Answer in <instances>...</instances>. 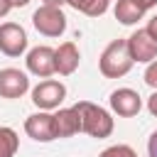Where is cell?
<instances>
[{"label":"cell","instance_id":"1","mask_svg":"<svg viewBox=\"0 0 157 157\" xmlns=\"http://www.w3.org/2000/svg\"><path fill=\"white\" fill-rule=\"evenodd\" d=\"M74 108L81 118V132H86L96 140H103L113 132V118L105 108H101L91 101H78Z\"/></svg>","mask_w":157,"mask_h":157},{"label":"cell","instance_id":"2","mask_svg":"<svg viewBox=\"0 0 157 157\" xmlns=\"http://www.w3.org/2000/svg\"><path fill=\"white\" fill-rule=\"evenodd\" d=\"M132 56H130V49H128V39H113L105 49H103V54H101V59H98V69H101V74L105 76V78H120V76H125L130 69H132Z\"/></svg>","mask_w":157,"mask_h":157},{"label":"cell","instance_id":"3","mask_svg":"<svg viewBox=\"0 0 157 157\" xmlns=\"http://www.w3.org/2000/svg\"><path fill=\"white\" fill-rule=\"evenodd\" d=\"M32 25L39 34L44 37H61L66 29V15L61 12V7L54 5H42L34 10L32 15Z\"/></svg>","mask_w":157,"mask_h":157},{"label":"cell","instance_id":"4","mask_svg":"<svg viewBox=\"0 0 157 157\" xmlns=\"http://www.w3.org/2000/svg\"><path fill=\"white\" fill-rule=\"evenodd\" d=\"M64 98H66V86L61 81H54V78H47L32 88V103L39 110H54L61 105Z\"/></svg>","mask_w":157,"mask_h":157},{"label":"cell","instance_id":"5","mask_svg":"<svg viewBox=\"0 0 157 157\" xmlns=\"http://www.w3.org/2000/svg\"><path fill=\"white\" fill-rule=\"evenodd\" d=\"M25 132L32 140H37V142H52V140H56V118H54V113H49V110L32 113L25 120Z\"/></svg>","mask_w":157,"mask_h":157},{"label":"cell","instance_id":"6","mask_svg":"<svg viewBox=\"0 0 157 157\" xmlns=\"http://www.w3.org/2000/svg\"><path fill=\"white\" fill-rule=\"evenodd\" d=\"M27 49V32L17 22L0 25V52L5 56H20Z\"/></svg>","mask_w":157,"mask_h":157},{"label":"cell","instance_id":"7","mask_svg":"<svg viewBox=\"0 0 157 157\" xmlns=\"http://www.w3.org/2000/svg\"><path fill=\"white\" fill-rule=\"evenodd\" d=\"M128 49H130V56L132 61H140V64H150L157 59V39L150 37L147 29H137L128 37Z\"/></svg>","mask_w":157,"mask_h":157},{"label":"cell","instance_id":"8","mask_svg":"<svg viewBox=\"0 0 157 157\" xmlns=\"http://www.w3.org/2000/svg\"><path fill=\"white\" fill-rule=\"evenodd\" d=\"M27 69L29 74L39 76V78H49L52 74H56V56L52 47H34L27 54Z\"/></svg>","mask_w":157,"mask_h":157},{"label":"cell","instance_id":"9","mask_svg":"<svg viewBox=\"0 0 157 157\" xmlns=\"http://www.w3.org/2000/svg\"><path fill=\"white\" fill-rule=\"evenodd\" d=\"M29 91V78L20 69H0V96L2 98H22Z\"/></svg>","mask_w":157,"mask_h":157},{"label":"cell","instance_id":"10","mask_svg":"<svg viewBox=\"0 0 157 157\" xmlns=\"http://www.w3.org/2000/svg\"><path fill=\"white\" fill-rule=\"evenodd\" d=\"M110 108H113V113H118L120 118H132V115L140 113L142 98H140V93L132 91V88H118V91L110 93Z\"/></svg>","mask_w":157,"mask_h":157},{"label":"cell","instance_id":"11","mask_svg":"<svg viewBox=\"0 0 157 157\" xmlns=\"http://www.w3.org/2000/svg\"><path fill=\"white\" fill-rule=\"evenodd\" d=\"M54 56H56V74H61V76H71V74L78 69L81 54H78V47H76L74 42H64V44H59V49H54Z\"/></svg>","mask_w":157,"mask_h":157},{"label":"cell","instance_id":"12","mask_svg":"<svg viewBox=\"0 0 157 157\" xmlns=\"http://www.w3.org/2000/svg\"><path fill=\"white\" fill-rule=\"evenodd\" d=\"M56 118V137H71L76 132H81V118L76 113V108H61L59 113H54Z\"/></svg>","mask_w":157,"mask_h":157},{"label":"cell","instance_id":"13","mask_svg":"<svg viewBox=\"0 0 157 157\" xmlns=\"http://www.w3.org/2000/svg\"><path fill=\"white\" fill-rule=\"evenodd\" d=\"M145 10L135 2V0H118L115 2V20L120 25H135L137 20H142Z\"/></svg>","mask_w":157,"mask_h":157},{"label":"cell","instance_id":"14","mask_svg":"<svg viewBox=\"0 0 157 157\" xmlns=\"http://www.w3.org/2000/svg\"><path fill=\"white\" fill-rule=\"evenodd\" d=\"M66 5H71L74 10H78L88 17H101L108 10L110 0H66Z\"/></svg>","mask_w":157,"mask_h":157},{"label":"cell","instance_id":"15","mask_svg":"<svg viewBox=\"0 0 157 157\" xmlns=\"http://www.w3.org/2000/svg\"><path fill=\"white\" fill-rule=\"evenodd\" d=\"M17 147H20V137H17V132L12 130V128H0V157H15V152H17Z\"/></svg>","mask_w":157,"mask_h":157},{"label":"cell","instance_id":"16","mask_svg":"<svg viewBox=\"0 0 157 157\" xmlns=\"http://www.w3.org/2000/svg\"><path fill=\"white\" fill-rule=\"evenodd\" d=\"M98 157H137V152H135L130 145H110V147H105Z\"/></svg>","mask_w":157,"mask_h":157},{"label":"cell","instance_id":"17","mask_svg":"<svg viewBox=\"0 0 157 157\" xmlns=\"http://www.w3.org/2000/svg\"><path fill=\"white\" fill-rule=\"evenodd\" d=\"M145 83L157 91V59L147 64V69H145Z\"/></svg>","mask_w":157,"mask_h":157},{"label":"cell","instance_id":"18","mask_svg":"<svg viewBox=\"0 0 157 157\" xmlns=\"http://www.w3.org/2000/svg\"><path fill=\"white\" fill-rule=\"evenodd\" d=\"M147 155H150V157H157V130L150 135V142H147Z\"/></svg>","mask_w":157,"mask_h":157},{"label":"cell","instance_id":"19","mask_svg":"<svg viewBox=\"0 0 157 157\" xmlns=\"http://www.w3.org/2000/svg\"><path fill=\"white\" fill-rule=\"evenodd\" d=\"M147 110H150V113L157 118V91H155V93L147 98Z\"/></svg>","mask_w":157,"mask_h":157},{"label":"cell","instance_id":"20","mask_svg":"<svg viewBox=\"0 0 157 157\" xmlns=\"http://www.w3.org/2000/svg\"><path fill=\"white\" fill-rule=\"evenodd\" d=\"M145 29L150 32V37H152V39H157V15H155V17L147 22V27H145Z\"/></svg>","mask_w":157,"mask_h":157},{"label":"cell","instance_id":"21","mask_svg":"<svg viewBox=\"0 0 157 157\" xmlns=\"http://www.w3.org/2000/svg\"><path fill=\"white\" fill-rule=\"evenodd\" d=\"M10 10H12V2L10 0H0V17H5Z\"/></svg>","mask_w":157,"mask_h":157},{"label":"cell","instance_id":"22","mask_svg":"<svg viewBox=\"0 0 157 157\" xmlns=\"http://www.w3.org/2000/svg\"><path fill=\"white\" fill-rule=\"evenodd\" d=\"M135 2H137V5H140L145 12H147L150 7H155V5H157V0H135Z\"/></svg>","mask_w":157,"mask_h":157},{"label":"cell","instance_id":"23","mask_svg":"<svg viewBox=\"0 0 157 157\" xmlns=\"http://www.w3.org/2000/svg\"><path fill=\"white\" fill-rule=\"evenodd\" d=\"M66 0H44V5H54V7H61Z\"/></svg>","mask_w":157,"mask_h":157},{"label":"cell","instance_id":"24","mask_svg":"<svg viewBox=\"0 0 157 157\" xmlns=\"http://www.w3.org/2000/svg\"><path fill=\"white\" fill-rule=\"evenodd\" d=\"M10 2H12V7H25L29 0H10Z\"/></svg>","mask_w":157,"mask_h":157}]
</instances>
